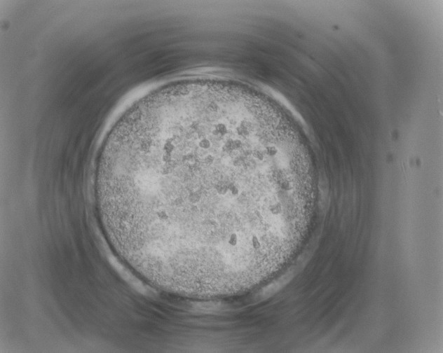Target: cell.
<instances>
[{"label":"cell","instance_id":"6da1fadb","mask_svg":"<svg viewBox=\"0 0 443 353\" xmlns=\"http://www.w3.org/2000/svg\"><path fill=\"white\" fill-rule=\"evenodd\" d=\"M258 149L233 127L197 131L170 109L112 132L95 188L117 254L137 272L168 278L249 248L269 214L254 182Z\"/></svg>","mask_w":443,"mask_h":353}]
</instances>
